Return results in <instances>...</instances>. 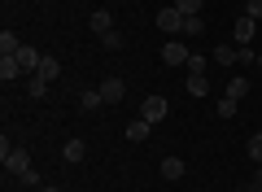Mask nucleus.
Segmentation results:
<instances>
[{"label":"nucleus","mask_w":262,"mask_h":192,"mask_svg":"<svg viewBox=\"0 0 262 192\" xmlns=\"http://www.w3.org/2000/svg\"><path fill=\"white\" fill-rule=\"evenodd\" d=\"M79 105H83V110H101V105H105L101 88H88V92H79Z\"/></svg>","instance_id":"nucleus-15"},{"label":"nucleus","mask_w":262,"mask_h":192,"mask_svg":"<svg viewBox=\"0 0 262 192\" xmlns=\"http://www.w3.org/2000/svg\"><path fill=\"white\" fill-rule=\"evenodd\" d=\"M245 92H249V79H232V83H227V92H223V96H232V101H241Z\"/></svg>","instance_id":"nucleus-21"},{"label":"nucleus","mask_w":262,"mask_h":192,"mask_svg":"<svg viewBox=\"0 0 262 192\" xmlns=\"http://www.w3.org/2000/svg\"><path fill=\"white\" fill-rule=\"evenodd\" d=\"M236 192H249V188H236Z\"/></svg>","instance_id":"nucleus-31"},{"label":"nucleus","mask_w":262,"mask_h":192,"mask_svg":"<svg viewBox=\"0 0 262 192\" xmlns=\"http://www.w3.org/2000/svg\"><path fill=\"white\" fill-rule=\"evenodd\" d=\"M27 92H31V96H35V101H39V96H48V83L39 79V74H31V83H27Z\"/></svg>","instance_id":"nucleus-23"},{"label":"nucleus","mask_w":262,"mask_h":192,"mask_svg":"<svg viewBox=\"0 0 262 192\" xmlns=\"http://www.w3.org/2000/svg\"><path fill=\"white\" fill-rule=\"evenodd\" d=\"M210 61H219V66H236V61H241V48H236V44H219Z\"/></svg>","instance_id":"nucleus-9"},{"label":"nucleus","mask_w":262,"mask_h":192,"mask_svg":"<svg viewBox=\"0 0 262 192\" xmlns=\"http://www.w3.org/2000/svg\"><path fill=\"white\" fill-rule=\"evenodd\" d=\"M39 192H61V188H57V183H48V188H39Z\"/></svg>","instance_id":"nucleus-29"},{"label":"nucleus","mask_w":262,"mask_h":192,"mask_svg":"<svg viewBox=\"0 0 262 192\" xmlns=\"http://www.w3.org/2000/svg\"><path fill=\"white\" fill-rule=\"evenodd\" d=\"M206 70H210V61H206L201 53H192V57H188V74H206Z\"/></svg>","instance_id":"nucleus-22"},{"label":"nucleus","mask_w":262,"mask_h":192,"mask_svg":"<svg viewBox=\"0 0 262 192\" xmlns=\"http://www.w3.org/2000/svg\"><path fill=\"white\" fill-rule=\"evenodd\" d=\"M201 31H206V18H201V13L184 18V35H201Z\"/></svg>","instance_id":"nucleus-20"},{"label":"nucleus","mask_w":262,"mask_h":192,"mask_svg":"<svg viewBox=\"0 0 262 192\" xmlns=\"http://www.w3.org/2000/svg\"><path fill=\"white\" fill-rule=\"evenodd\" d=\"M18 179H22V188H39V170H35V166H31V170H22Z\"/></svg>","instance_id":"nucleus-25"},{"label":"nucleus","mask_w":262,"mask_h":192,"mask_svg":"<svg viewBox=\"0 0 262 192\" xmlns=\"http://www.w3.org/2000/svg\"><path fill=\"white\" fill-rule=\"evenodd\" d=\"M245 148H249V162H253V166H262V131H253Z\"/></svg>","instance_id":"nucleus-18"},{"label":"nucleus","mask_w":262,"mask_h":192,"mask_svg":"<svg viewBox=\"0 0 262 192\" xmlns=\"http://www.w3.org/2000/svg\"><path fill=\"white\" fill-rule=\"evenodd\" d=\"M101 96H105V105H118L122 96H127V83H122V79H105L101 83Z\"/></svg>","instance_id":"nucleus-6"},{"label":"nucleus","mask_w":262,"mask_h":192,"mask_svg":"<svg viewBox=\"0 0 262 192\" xmlns=\"http://www.w3.org/2000/svg\"><path fill=\"white\" fill-rule=\"evenodd\" d=\"M236 110H241V101H232V96H219V118H236Z\"/></svg>","instance_id":"nucleus-19"},{"label":"nucleus","mask_w":262,"mask_h":192,"mask_svg":"<svg viewBox=\"0 0 262 192\" xmlns=\"http://www.w3.org/2000/svg\"><path fill=\"white\" fill-rule=\"evenodd\" d=\"M39 79H44V83H53V79H61V61H57V57H44V61H39Z\"/></svg>","instance_id":"nucleus-12"},{"label":"nucleus","mask_w":262,"mask_h":192,"mask_svg":"<svg viewBox=\"0 0 262 192\" xmlns=\"http://www.w3.org/2000/svg\"><path fill=\"white\" fill-rule=\"evenodd\" d=\"M245 18H253V22H262V0H249V5H245Z\"/></svg>","instance_id":"nucleus-26"},{"label":"nucleus","mask_w":262,"mask_h":192,"mask_svg":"<svg viewBox=\"0 0 262 192\" xmlns=\"http://www.w3.org/2000/svg\"><path fill=\"white\" fill-rule=\"evenodd\" d=\"M188 57H192V53H188L179 39H166V44H162V61H166V66H188Z\"/></svg>","instance_id":"nucleus-5"},{"label":"nucleus","mask_w":262,"mask_h":192,"mask_svg":"<svg viewBox=\"0 0 262 192\" xmlns=\"http://www.w3.org/2000/svg\"><path fill=\"white\" fill-rule=\"evenodd\" d=\"M166 114H170L166 96H144V105H140V118H144V122H153V127H158V122L166 118Z\"/></svg>","instance_id":"nucleus-1"},{"label":"nucleus","mask_w":262,"mask_h":192,"mask_svg":"<svg viewBox=\"0 0 262 192\" xmlns=\"http://www.w3.org/2000/svg\"><path fill=\"white\" fill-rule=\"evenodd\" d=\"M88 27H92L96 35H110V31H114V18H110V9H96L92 18H88Z\"/></svg>","instance_id":"nucleus-8"},{"label":"nucleus","mask_w":262,"mask_h":192,"mask_svg":"<svg viewBox=\"0 0 262 192\" xmlns=\"http://www.w3.org/2000/svg\"><path fill=\"white\" fill-rule=\"evenodd\" d=\"M184 92H188V96H206V92H210V79H206V74H188Z\"/></svg>","instance_id":"nucleus-14"},{"label":"nucleus","mask_w":262,"mask_h":192,"mask_svg":"<svg viewBox=\"0 0 262 192\" xmlns=\"http://www.w3.org/2000/svg\"><path fill=\"white\" fill-rule=\"evenodd\" d=\"M22 74H27V70H22V61H18V57H0V79H5V83L22 79Z\"/></svg>","instance_id":"nucleus-7"},{"label":"nucleus","mask_w":262,"mask_h":192,"mask_svg":"<svg viewBox=\"0 0 262 192\" xmlns=\"http://www.w3.org/2000/svg\"><path fill=\"white\" fill-rule=\"evenodd\" d=\"M22 53V39L13 31H0V57H18Z\"/></svg>","instance_id":"nucleus-11"},{"label":"nucleus","mask_w":262,"mask_h":192,"mask_svg":"<svg viewBox=\"0 0 262 192\" xmlns=\"http://www.w3.org/2000/svg\"><path fill=\"white\" fill-rule=\"evenodd\" d=\"M101 44L105 48H122V35H118V31H110V35H101Z\"/></svg>","instance_id":"nucleus-27"},{"label":"nucleus","mask_w":262,"mask_h":192,"mask_svg":"<svg viewBox=\"0 0 262 192\" xmlns=\"http://www.w3.org/2000/svg\"><path fill=\"white\" fill-rule=\"evenodd\" d=\"M253 35H258V22L241 13V18H236V27H232V44H236V48H249Z\"/></svg>","instance_id":"nucleus-2"},{"label":"nucleus","mask_w":262,"mask_h":192,"mask_svg":"<svg viewBox=\"0 0 262 192\" xmlns=\"http://www.w3.org/2000/svg\"><path fill=\"white\" fill-rule=\"evenodd\" d=\"M127 140H136V144H140V140H149V131H153V122H144V118H136V122H127Z\"/></svg>","instance_id":"nucleus-13"},{"label":"nucleus","mask_w":262,"mask_h":192,"mask_svg":"<svg viewBox=\"0 0 262 192\" xmlns=\"http://www.w3.org/2000/svg\"><path fill=\"white\" fill-rule=\"evenodd\" d=\"M162 179H184V157H162Z\"/></svg>","instance_id":"nucleus-10"},{"label":"nucleus","mask_w":262,"mask_h":192,"mask_svg":"<svg viewBox=\"0 0 262 192\" xmlns=\"http://www.w3.org/2000/svg\"><path fill=\"white\" fill-rule=\"evenodd\" d=\"M258 70H262V57H258Z\"/></svg>","instance_id":"nucleus-30"},{"label":"nucleus","mask_w":262,"mask_h":192,"mask_svg":"<svg viewBox=\"0 0 262 192\" xmlns=\"http://www.w3.org/2000/svg\"><path fill=\"white\" fill-rule=\"evenodd\" d=\"M158 27L166 31V35H184V13H179L175 5H166V9L158 13Z\"/></svg>","instance_id":"nucleus-3"},{"label":"nucleus","mask_w":262,"mask_h":192,"mask_svg":"<svg viewBox=\"0 0 262 192\" xmlns=\"http://www.w3.org/2000/svg\"><path fill=\"white\" fill-rule=\"evenodd\" d=\"M18 61H22V70H31V74H35V70H39V61H44V57H39L35 48H27V44H22V53H18Z\"/></svg>","instance_id":"nucleus-17"},{"label":"nucleus","mask_w":262,"mask_h":192,"mask_svg":"<svg viewBox=\"0 0 262 192\" xmlns=\"http://www.w3.org/2000/svg\"><path fill=\"white\" fill-rule=\"evenodd\" d=\"M175 9L184 13V18H192V13H201V0H175Z\"/></svg>","instance_id":"nucleus-24"},{"label":"nucleus","mask_w":262,"mask_h":192,"mask_svg":"<svg viewBox=\"0 0 262 192\" xmlns=\"http://www.w3.org/2000/svg\"><path fill=\"white\" fill-rule=\"evenodd\" d=\"M0 162H5V170H9V175H22V170H31V153H27V148H9V153L0 157Z\"/></svg>","instance_id":"nucleus-4"},{"label":"nucleus","mask_w":262,"mask_h":192,"mask_svg":"<svg viewBox=\"0 0 262 192\" xmlns=\"http://www.w3.org/2000/svg\"><path fill=\"white\" fill-rule=\"evenodd\" d=\"M61 157H66V162H83V157H88V144H83V140H70V144L61 148Z\"/></svg>","instance_id":"nucleus-16"},{"label":"nucleus","mask_w":262,"mask_h":192,"mask_svg":"<svg viewBox=\"0 0 262 192\" xmlns=\"http://www.w3.org/2000/svg\"><path fill=\"white\" fill-rule=\"evenodd\" d=\"M253 192H262V166L253 170Z\"/></svg>","instance_id":"nucleus-28"}]
</instances>
